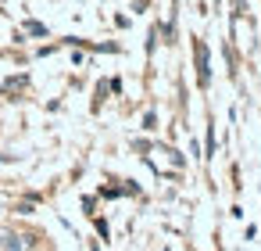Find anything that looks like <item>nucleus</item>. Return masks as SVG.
<instances>
[{
	"instance_id": "f257e3e1",
	"label": "nucleus",
	"mask_w": 261,
	"mask_h": 251,
	"mask_svg": "<svg viewBox=\"0 0 261 251\" xmlns=\"http://www.w3.org/2000/svg\"><path fill=\"white\" fill-rule=\"evenodd\" d=\"M29 247H33L29 237H8L4 240V251H29Z\"/></svg>"
}]
</instances>
